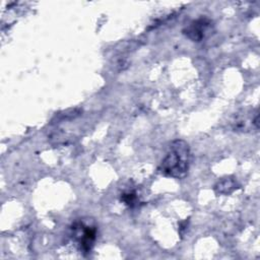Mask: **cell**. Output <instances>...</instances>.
I'll list each match as a JSON object with an SVG mask.
<instances>
[{
  "label": "cell",
  "mask_w": 260,
  "mask_h": 260,
  "mask_svg": "<svg viewBox=\"0 0 260 260\" xmlns=\"http://www.w3.org/2000/svg\"><path fill=\"white\" fill-rule=\"evenodd\" d=\"M190 147L189 144L182 139L174 140L169 150L161 160L158 170L167 177L175 179H183L186 177L190 167Z\"/></svg>",
  "instance_id": "1"
},
{
  "label": "cell",
  "mask_w": 260,
  "mask_h": 260,
  "mask_svg": "<svg viewBox=\"0 0 260 260\" xmlns=\"http://www.w3.org/2000/svg\"><path fill=\"white\" fill-rule=\"evenodd\" d=\"M71 230L72 238L79 246V249L83 253H89L94 245L96 238L95 226L84 221H75Z\"/></svg>",
  "instance_id": "2"
},
{
  "label": "cell",
  "mask_w": 260,
  "mask_h": 260,
  "mask_svg": "<svg viewBox=\"0 0 260 260\" xmlns=\"http://www.w3.org/2000/svg\"><path fill=\"white\" fill-rule=\"evenodd\" d=\"M212 21L207 17H200L191 21L183 29V34L193 42H200L212 30Z\"/></svg>",
  "instance_id": "3"
},
{
  "label": "cell",
  "mask_w": 260,
  "mask_h": 260,
  "mask_svg": "<svg viewBox=\"0 0 260 260\" xmlns=\"http://www.w3.org/2000/svg\"><path fill=\"white\" fill-rule=\"evenodd\" d=\"M236 182L233 179L230 178H225L222 179L221 181H219L216 185H215V191L218 194H229L231 192H233L236 189Z\"/></svg>",
  "instance_id": "4"
},
{
  "label": "cell",
  "mask_w": 260,
  "mask_h": 260,
  "mask_svg": "<svg viewBox=\"0 0 260 260\" xmlns=\"http://www.w3.org/2000/svg\"><path fill=\"white\" fill-rule=\"evenodd\" d=\"M121 200H123L125 202V204H127L129 206H133L136 201V195L134 192H126L122 195Z\"/></svg>",
  "instance_id": "5"
}]
</instances>
